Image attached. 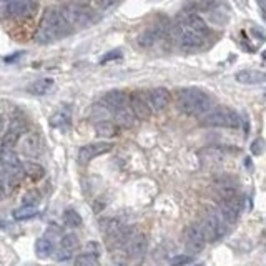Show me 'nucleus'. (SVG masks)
Here are the masks:
<instances>
[{"label":"nucleus","instance_id":"obj_21","mask_svg":"<svg viewBox=\"0 0 266 266\" xmlns=\"http://www.w3.org/2000/svg\"><path fill=\"white\" fill-rule=\"evenodd\" d=\"M95 131H97V135L102 138H112L118 133V128L110 122H98L95 125Z\"/></svg>","mask_w":266,"mask_h":266},{"label":"nucleus","instance_id":"obj_7","mask_svg":"<svg viewBox=\"0 0 266 266\" xmlns=\"http://www.w3.org/2000/svg\"><path fill=\"white\" fill-rule=\"evenodd\" d=\"M205 245H206V236L203 233L202 225H190L188 228H186V231H185L186 251L193 253V255H196V253L203 251Z\"/></svg>","mask_w":266,"mask_h":266},{"label":"nucleus","instance_id":"obj_24","mask_svg":"<svg viewBox=\"0 0 266 266\" xmlns=\"http://www.w3.org/2000/svg\"><path fill=\"white\" fill-rule=\"evenodd\" d=\"M37 215V208L32 205H24L22 208H18L13 211V218L18 219V221H22V219H30Z\"/></svg>","mask_w":266,"mask_h":266},{"label":"nucleus","instance_id":"obj_2","mask_svg":"<svg viewBox=\"0 0 266 266\" xmlns=\"http://www.w3.org/2000/svg\"><path fill=\"white\" fill-rule=\"evenodd\" d=\"M176 106L185 115L205 117L213 108V100L210 95L199 88H183L176 95Z\"/></svg>","mask_w":266,"mask_h":266},{"label":"nucleus","instance_id":"obj_31","mask_svg":"<svg viewBox=\"0 0 266 266\" xmlns=\"http://www.w3.org/2000/svg\"><path fill=\"white\" fill-rule=\"evenodd\" d=\"M85 253H92V255H100V246H98V243H95V241H90V243H86V246H85Z\"/></svg>","mask_w":266,"mask_h":266},{"label":"nucleus","instance_id":"obj_15","mask_svg":"<svg viewBox=\"0 0 266 266\" xmlns=\"http://www.w3.org/2000/svg\"><path fill=\"white\" fill-rule=\"evenodd\" d=\"M170 100H171L170 92L166 88H163V86H158V88L150 92V103H151V108L155 112L166 108L168 103H170Z\"/></svg>","mask_w":266,"mask_h":266},{"label":"nucleus","instance_id":"obj_30","mask_svg":"<svg viewBox=\"0 0 266 266\" xmlns=\"http://www.w3.org/2000/svg\"><path fill=\"white\" fill-rule=\"evenodd\" d=\"M193 259L190 258V256H186V255H178V256H175V258H171L170 259V263L171 264H176V266H180V264H188V263H191Z\"/></svg>","mask_w":266,"mask_h":266},{"label":"nucleus","instance_id":"obj_33","mask_svg":"<svg viewBox=\"0 0 266 266\" xmlns=\"http://www.w3.org/2000/svg\"><path fill=\"white\" fill-rule=\"evenodd\" d=\"M70 258H72V251L70 250L62 248V250L57 253V259H58V261H66V259H70Z\"/></svg>","mask_w":266,"mask_h":266},{"label":"nucleus","instance_id":"obj_14","mask_svg":"<svg viewBox=\"0 0 266 266\" xmlns=\"http://www.w3.org/2000/svg\"><path fill=\"white\" fill-rule=\"evenodd\" d=\"M235 78L238 83L243 85H261L266 83V72L246 69V70H239L235 75Z\"/></svg>","mask_w":266,"mask_h":266},{"label":"nucleus","instance_id":"obj_18","mask_svg":"<svg viewBox=\"0 0 266 266\" xmlns=\"http://www.w3.org/2000/svg\"><path fill=\"white\" fill-rule=\"evenodd\" d=\"M115 113V120H117V125L123 126V128H130V126H133V123H135V113H133L131 108H128V106H122V108H118L113 112Z\"/></svg>","mask_w":266,"mask_h":266},{"label":"nucleus","instance_id":"obj_6","mask_svg":"<svg viewBox=\"0 0 266 266\" xmlns=\"http://www.w3.org/2000/svg\"><path fill=\"white\" fill-rule=\"evenodd\" d=\"M226 226H228V223L225 221V218L221 216L219 211L211 210L206 213L203 218V223H202L206 241H216V239L221 238L226 231Z\"/></svg>","mask_w":266,"mask_h":266},{"label":"nucleus","instance_id":"obj_13","mask_svg":"<svg viewBox=\"0 0 266 266\" xmlns=\"http://www.w3.org/2000/svg\"><path fill=\"white\" fill-rule=\"evenodd\" d=\"M126 255L133 259H142L146 255V250H148V241H146L145 235H133L125 245Z\"/></svg>","mask_w":266,"mask_h":266},{"label":"nucleus","instance_id":"obj_25","mask_svg":"<svg viewBox=\"0 0 266 266\" xmlns=\"http://www.w3.org/2000/svg\"><path fill=\"white\" fill-rule=\"evenodd\" d=\"M63 221L70 228H80L82 226V218H80V215L75 210H66L63 215Z\"/></svg>","mask_w":266,"mask_h":266},{"label":"nucleus","instance_id":"obj_20","mask_svg":"<svg viewBox=\"0 0 266 266\" xmlns=\"http://www.w3.org/2000/svg\"><path fill=\"white\" fill-rule=\"evenodd\" d=\"M22 165H24L25 175L29 176L30 180H33V182H38V180L43 178V175H45L43 166H40L38 163H33V162H25Z\"/></svg>","mask_w":266,"mask_h":266},{"label":"nucleus","instance_id":"obj_26","mask_svg":"<svg viewBox=\"0 0 266 266\" xmlns=\"http://www.w3.org/2000/svg\"><path fill=\"white\" fill-rule=\"evenodd\" d=\"M60 243H62V248L73 251V250L78 248V236L73 235V233H69V235H63L62 236Z\"/></svg>","mask_w":266,"mask_h":266},{"label":"nucleus","instance_id":"obj_9","mask_svg":"<svg viewBox=\"0 0 266 266\" xmlns=\"http://www.w3.org/2000/svg\"><path fill=\"white\" fill-rule=\"evenodd\" d=\"M18 148L27 158H37L42 151V140L37 131H24L18 140Z\"/></svg>","mask_w":266,"mask_h":266},{"label":"nucleus","instance_id":"obj_36","mask_svg":"<svg viewBox=\"0 0 266 266\" xmlns=\"http://www.w3.org/2000/svg\"><path fill=\"white\" fill-rule=\"evenodd\" d=\"M0 2H7V4H9V2H10V0H0Z\"/></svg>","mask_w":266,"mask_h":266},{"label":"nucleus","instance_id":"obj_11","mask_svg":"<svg viewBox=\"0 0 266 266\" xmlns=\"http://www.w3.org/2000/svg\"><path fill=\"white\" fill-rule=\"evenodd\" d=\"M5 12L9 13V17L13 18H27L32 17L37 12V2L35 0H10L7 4Z\"/></svg>","mask_w":266,"mask_h":266},{"label":"nucleus","instance_id":"obj_4","mask_svg":"<svg viewBox=\"0 0 266 266\" xmlns=\"http://www.w3.org/2000/svg\"><path fill=\"white\" fill-rule=\"evenodd\" d=\"M202 122L206 126H219V128H238V126L241 125V118H239V115L235 110L219 106V108H211L203 117Z\"/></svg>","mask_w":266,"mask_h":266},{"label":"nucleus","instance_id":"obj_10","mask_svg":"<svg viewBox=\"0 0 266 266\" xmlns=\"http://www.w3.org/2000/svg\"><path fill=\"white\" fill-rule=\"evenodd\" d=\"M241 211H243V198L238 195L223 199L221 206H219V213H221V216L228 225L235 223L239 218V215H241Z\"/></svg>","mask_w":266,"mask_h":266},{"label":"nucleus","instance_id":"obj_23","mask_svg":"<svg viewBox=\"0 0 266 266\" xmlns=\"http://www.w3.org/2000/svg\"><path fill=\"white\" fill-rule=\"evenodd\" d=\"M52 126H57V128H66L70 125V113L66 110H60L55 115L50 118Z\"/></svg>","mask_w":266,"mask_h":266},{"label":"nucleus","instance_id":"obj_8","mask_svg":"<svg viewBox=\"0 0 266 266\" xmlns=\"http://www.w3.org/2000/svg\"><path fill=\"white\" fill-rule=\"evenodd\" d=\"M130 108L135 113V117L140 120H148L151 117V103H150V93L145 95V92H133L128 97Z\"/></svg>","mask_w":266,"mask_h":266},{"label":"nucleus","instance_id":"obj_17","mask_svg":"<svg viewBox=\"0 0 266 266\" xmlns=\"http://www.w3.org/2000/svg\"><path fill=\"white\" fill-rule=\"evenodd\" d=\"M215 190H216L218 196L221 198V199L231 198V196L236 195V185L230 178H219V180H216Z\"/></svg>","mask_w":266,"mask_h":266},{"label":"nucleus","instance_id":"obj_34","mask_svg":"<svg viewBox=\"0 0 266 266\" xmlns=\"http://www.w3.org/2000/svg\"><path fill=\"white\" fill-rule=\"evenodd\" d=\"M4 228H7V223H5V221H2V219H0V230H4Z\"/></svg>","mask_w":266,"mask_h":266},{"label":"nucleus","instance_id":"obj_5","mask_svg":"<svg viewBox=\"0 0 266 266\" xmlns=\"http://www.w3.org/2000/svg\"><path fill=\"white\" fill-rule=\"evenodd\" d=\"M62 12L72 27H86L95 18V9H92L88 5L77 4V2H72L69 5L62 7Z\"/></svg>","mask_w":266,"mask_h":266},{"label":"nucleus","instance_id":"obj_32","mask_svg":"<svg viewBox=\"0 0 266 266\" xmlns=\"http://www.w3.org/2000/svg\"><path fill=\"white\" fill-rule=\"evenodd\" d=\"M122 57V53H120V50H113V52H108L106 55L100 60L102 63H106V62H110V60H115V58H120Z\"/></svg>","mask_w":266,"mask_h":266},{"label":"nucleus","instance_id":"obj_1","mask_svg":"<svg viewBox=\"0 0 266 266\" xmlns=\"http://www.w3.org/2000/svg\"><path fill=\"white\" fill-rule=\"evenodd\" d=\"M72 25L69 20L65 18L62 9H55L50 7L47 9L40 29L37 32V42L38 43H52L55 40L65 37L66 33H70Z\"/></svg>","mask_w":266,"mask_h":266},{"label":"nucleus","instance_id":"obj_12","mask_svg":"<svg viewBox=\"0 0 266 266\" xmlns=\"http://www.w3.org/2000/svg\"><path fill=\"white\" fill-rule=\"evenodd\" d=\"M112 143H106V142H100V143H92V145H85L80 148L78 151V162L80 163H88L90 160L97 158L103 153H108L112 150Z\"/></svg>","mask_w":266,"mask_h":266},{"label":"nucleus","instance_id":"obj_29","mask_svg":"<svg viewBox=\"0 0 266 266\" xmlns=\"http://www.w3.org/2000/svg\"><path fill=\"white\" fill-rule=\"evenodd\" d=\"M40 199V196H38V193L37 191H29V193H25L24 195V198H22V202H24V205H35L37 202Z\"/></svg>","mask_w":266,"mask_h":266},{"label":"nucleus","instance_id":"obj_27","mask_svg":"<svg viewBox=\"0 0 266 266\" xmlns=\"http://www.w3.org/2000/svg\"><path fill=\"white\" fill-rule=\"evenodd\" d=\"M75 264L78 266H95L98 264V256L92 255V253H83L75 259Z\"/></svg>","mask_w":266,"mask_h":266},{"label":"nucleus","instance_id":"obj_16","mask_svg":"<svg viewBox=\"0 0 266 266\" xmlns=\"http://www.w3.org/2000/svg\"><path fill=\"white\" fill-rule=\"evenodd\" d=\"M103 103L108 106L112 112H115L118 108H122V106H126V103H128V97H126L125 92L112 90L103 97Z\"/></svg>","mask_w":266,"mask_h":266},{"label":"nucleus","instance_id":"obj_28","mask_svg":"<svg viewBox=\"0 0 266 266\" xmlns=\"http://www.w3.org/2000/svg\"><path fill=\"white\" fill-rule=\"evenodd\" d=\"M263 151H264V140L256 138L255 142L251 143V153L253 155H261Z\"/></svg>","mask_w":266,"mask_h":266},{"label":"nucleus","instance_id":"obj_22","mask_svg":"<svg viewBox=\"0 0 266 266\" xmlns=\"http://www.w3.org/2000/svg\"><path fill=\"white\" fill-rule=\"evenodd\" d=\"M35 250H37V256L38 258H49L53 253V243L47 236L40 238L37 241V245H35Z\"/></svg>","mask_w":266,"mask_h":266},{"label":"nucleus","instance_id":"obj_3","mask_svg":"<svg viewBox=\"0 0 266 266\" xmlns=\"http://www.w3.org/2000/svg\"><path fill=\"white\" fill-rule=\"evenodd\" d=\"M206 35H208V33H203L196 29H193V27L188 22H185L183 18H180L176 27H173V30H171L173 40L176 42L178 49L183 52L198 50L199 47L203 45Z\"/></svg>","mask_w":266,"mask_h":266},{"label":"nucleus","instance_id":"obj_19","mask_svg":"<svg viewBox=\"0 0 266 266\" xmlns=\"http://www.w3.org/2000/svg\"><path fill=\"white\" fill-rule=\"evenodd\" d=\"M53 86V80L52 78H40V80H35V82H32L29 86H27V90L33 95H45V93H49Z\"/></svg>","mask_w":266,"mask_h":266},{"label":"nucleus","instance_id":"obj_35","mask_svg":"<svg viewBox=\"0 0 266 266\" xmlns=\"http://www.w3.org/2000/svg\"><path fill=\"white\" fill-rule=\"evenodd\" d=\"M263 58H264V60H266V50H264V52H263Z\"/></svg>","mask_w":266,"mask_h":266}]
</instances>
